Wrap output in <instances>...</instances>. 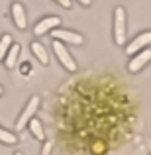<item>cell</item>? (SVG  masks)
Wrapping results in <instances>:
<instances>
[{"label": "cell", "mask_w": 151, "mask_h": 155, "mask_svg": "<svg viewBox=\"0 0 151 155\" xmlns=\"http://www.w3.org/2000/svg\"><path fill=\"white\" fill-rule=\"evenodd\" d=\"M149 61H151V49L149 47L147 49H141L140 53L132 55V59H130V63H128V71L130 73H140Z\"/></svg>", "instance_id": "7"}, {"label": "cell", "mask_w": 151, "mask_h": 155, "mask_svg": "<svg viewBox=\"0 0 151 155\" xmlns=\"http://www.w3.org/2000/svg\"><path fill=\"white\" fill-rule=\"evenodd\" d=\"M126 38H128V18H126V10L118 6L114 10V41H116V45L124 47Z\"/></svg>", "instance_id": "1"}, {"label": "cell", "mask_w": 151, "mask_h": 155, "mask_svg": "<svg viewBox=\"0 0 151 155\" xmlns=\"http://www.w3.org/2000/svg\"><path fill=\"white\" fill-rule=\"evenodd\" d=\"M51 47H53V53H55V57L59 59L61 67L67 69L69 73H75V71H77V61H75V57L71 55V51H69L67 47H65V43L55 41V39H53Z\"/></svg>", "instance_id": "3"}, {"label": "cell", "mask_w": 151, "mask_h": 155, "mask_svg": "<svg viewBox=\"0 0 151 155\" xmlns=\"http://www.w3.org/2000/svg\"><path fill=\"white\" fill-rule=\"evenodd\" d=\"M2 92H4V88H2V87H0V94H2Z\"/></svg>", "instance_id": "18"}, {"label": "cell", "mask_w": 151, "mask_h": 155, "mask_svg": "<svg viewBox=\"0 0 151 155\" xmlns=\"http://www.w3.org/2000/svg\"><path fill=\"white\" fill-rule=\"evenodd\" d=\"M39 104H41L39 96H31V98L28 100L26 106H24V110H22V114H20L18 120H16V132H22V130L28 128V124L35 118V112L39 110Z\"/></svg>", "instance_id": "2"}, {"label": "cell", "mask_w": 151, "mask_h": 155, "mask_svg": "<svg viewBox=\"0 0 151 155\" xmlns=\"http://www.w3.org/2000/svg\"><path fill=\"white\" fill-rule=\"evenodd\" d=\"M28 130H30V134L35 137V140H39V141L45 140V128H43V124L38 120V118H34V120L28 124Z\"/></svg>", "instance_id": "11"}, {"label": "cell", "mask_w": 151, "mask_h": 155, "mask_svg": "<svg viewBox=\"0 0 151 155\" xmlns=\"http://www.w3.org/2000/svg\"><path fill=\"white\" fill-rule=\"evenodd\" d=\"M79 4H83V6H90L92 0H79Z\"/></svg>", "instance_id": "16"}, {"label": "cell", "mask_w": 151, "mask_h": 155, "mask_svg": "<svg viewBox=\"0 0 151 155\" xmlns=\"http://www.w3.org/2000/svg\"><path fill=\"white\" fill-rule=\"evenodd\" d=\"M53 39L55 41H61V43H69V45H83L84 43V38L79 34V31H73V30H61V28H57V30L51 31Z\"/></svg>", "instance_id": "4"}, {"label": "cell", "mask_w": 151, "mask_h": 155, "mask_svg": "<svg viewBox=\"0 0 151 155\" xmlns=\"http://www.w3.org/2000/svg\"><path fill=\"white\" fill-rule=\"evenodd\" d=\"M16 141H18L16 134L10 132V130H4L2 126H0V143H4V145H14Z\"/></svg>", "instance_id": "13"}, {"label": "cell", "mask_w": 151, "mask_h": 155, "mask_svg": "<svg viewBox=\"0 0 151 155\" xmlns=\"http://www.w3.org/2000/svg\"><path fill=\"white\" fill-rule=\"evenodd\" d=\"M20 53H22V47H20V43H14V45L10 47V51H8L6 59H4V65H6L8 69H14L16 65H18Z\"/></svg>", "instance_id": "10"}, {"label": "cell", "mask_w": 151, "mask_h": 155, "mask_svg": "<svg viewBox=\"0 0 151 155\" xmlns=\"http://www.w3.org/2000/svg\"><path fill=\"white\" fill-rule=\"evenodd\" d=\"M59 26H61V18H59V16L49 14V16H45V18H41L34 26V35L41 38V35H45V34H51V31L57 30Z\"/></svg>", "instance_id": "5"}, {"label": "cell", "mask_w": 151, "mask_h": 155, "mask_svg": "<svg viewBox=\"0 0 151 155\" xmlns=\"http://www.w3.org/2000/svg\"><path fill=\"white\" fill-rule=\"evenodd\" d=\"M10 14H12V22L18 30H26L28 28V16H26V8L22 6L20 2H14L10 8Z\"/></svg>", "instance_id": "8"}, {"label": "cell", "mask_w": 151, "mask_h": 155, "mask_svg": "<svg viewBox=\"0 0 151 155\" xmlns=\"http://www.w3.org/2000/svg\"><path fill=\"white\" fill-rule=\"evenodd\" d=\"M55 2H57V4H59V6H63V8H67V10H69V8H71V6H73V0H55Z\"/></svg>", "instance_id": "15"}, {"label": "cell", "mask_w": 151, "mask_h": 155, "mask_svg": "<svg viewBox=\"0 0 151 155\" xmlns=\"http://www.w3.org/2000/svg\"><path fill=\"white\" fill-rule=\"evenodd\" d=\"M31 53H34V55H35V59H38L39 61V63H41V65H45V67H47V65H49V51H47V47L45 45H43V43H39V41H31Z\"/></svg>", "instance_id": "9"}, {"label": "cell", "mask_w": 151, "mask_h": 155, "mask_svg": "<svg viewBox=\"0 0 151 155\" xmlns=\"http://www.w3.org/2000/svg\"><path fill=\"white\" fill-rule=\"evenodd\" d=\"M149 45H151V31L147 30V31H141L140 35H136V38L126 45V53L132 57V55H136V53H140L141 49H147Z\"/></svg>", "instance_id": "6"}, {"label": "cell", "mask_w": 151, "mask_h": 155, "mask_svg": "<svg viewBox=\"0 0 151 155\" xmlns=\"http://www.w3.org/2000/svg\"><path fill=\"white\" fill-rule=\"evenodd\" d=\"M51 151H53V141H43L41 155H51Z\"/></svg>", "instance_id": "14"}, {"label": "cell", "mask_w": 151, "mask_h": 155, "mask_svg": "<svg viewBox=\"0 0 151 155\" xmlns=\"http://www.w3.org/2000/svg\"><path fill=\"white\" fill-rule=\"evenodd\" d=\"M12 45H14V39H12V35L4 34L2 38H0V61L6 59V55H8V51H10Z\"/></svg>", "instance_id": "12"}, {"label": "cell", "mask_w": 151, "mask_h": 155, "mask_svg": "<svg viewBox=\"0 0 151 155\" xmlns=\"http://www.w3.org/2000/svg\"><path fill=\"white\" fill-rule=\"evenodd\" d=\"M14 155H24V153H20V151H16V153H14Z\"/></svg>", "instance_id": "17"}]
</instances>
